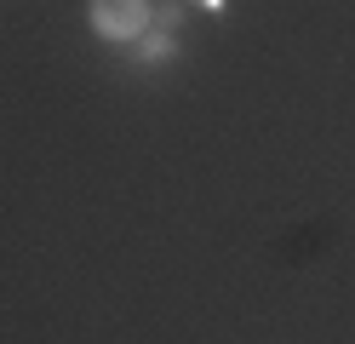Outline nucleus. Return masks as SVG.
Wrapping results in <instances>:
<instances>
[{"label": "nucleus", "mask_w": 355, "mask_h": 344, "mask_svg": "<svg viewBox=\"0 0 355 344\" xmlns=\"http://www.w3.org/2000/svg\"><path fill=\"white\" fill-rule=\"evenodd\" d=\"M149 0H92V29L103 40H138L149 35Z\"/></svg>", "instance_id": "f257e3e1"}, {"label": "nucleus", "mask_w": 355, "mask_h": 344, "mask_svg": "<svg viewBox=\"0 0 355 344\" xmlns=\"http://www.w3.org/2000/svg\"><path fill=\"white\" fill-rule=\"evenodd\" d=\"M178 58V40L172 35H138V40H132V63H138V69H161V63H172Z\"/></svg>", "instance_id": "f03ea898"}, {"label": "nucleus", "mask_w": 355, "mask_h": 344, "mask_svg": "<svg viewBox=\"0 0 355 344\" xmlns=\"http://www.w3.org/2000/svg\"><path fill=\"white\" fill-rule=\"evenodd\" d=\"M149 29H155V35H172V40H178V29H184V0H161V6L149 12Z\"/></svg>", "instance_id": "7ed1b4c3"}, {"label": "nucleus", "mask_w": 355, "mask_h": 344, "mask_svg": "<svg viewBox=\"0 0 355 344\" xmlns=\"http://www.w3.org/2000/svg\"><path fill=\"white\" fill-rule=\"evenodd\" d=\"M201 6H207V12H224V6H230V0H201Z\"/></svg>", "instance_id": "20e7f679"}]
</instances>
